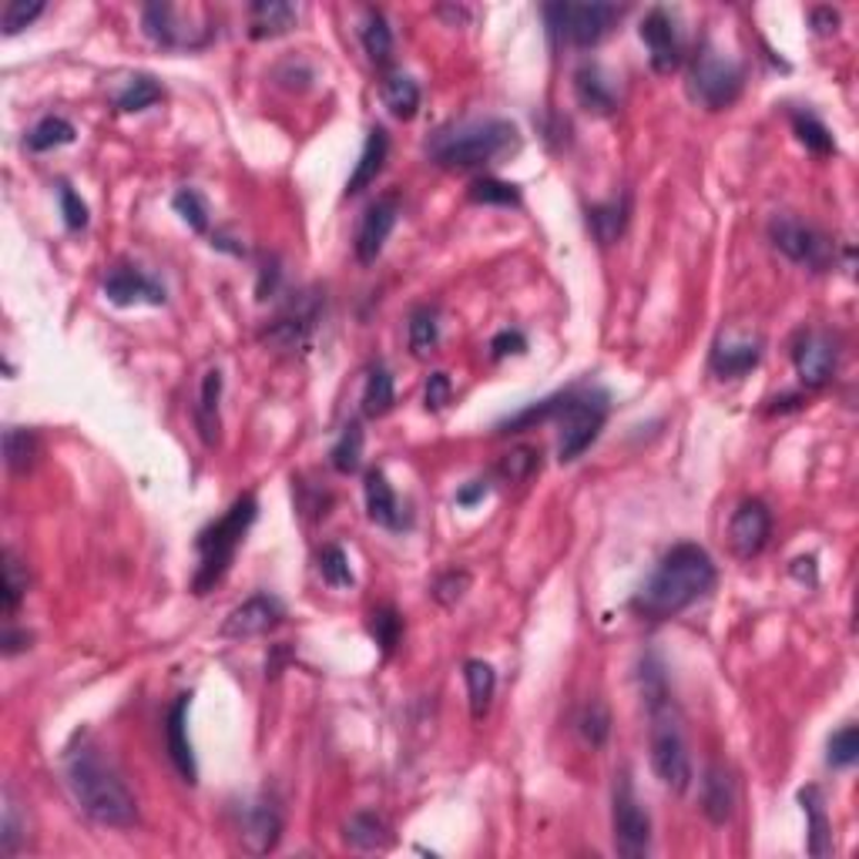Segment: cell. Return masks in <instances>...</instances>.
<instances>
[{"instance_id": "6da1fadb", "label": "cell", "mask_w": 859, "mask_h": 859, "mask_svg": "<svg viewBox=\"0 0 859 859\" xmlns=\"http://www.w3.org/2000/svg\"><path fill=\"white\" fill-rule=\"evenodd\" d=\"M64 786L74 806L87 820L111 830H128L139 823V799L121 779V773L105 762V755L92 745H74L64 755Z\"/></svg>"}, {"instance_id": "7a4b0ae2", "label": "cell", "mask_w": 859, "mask_h": 859, "mask_svg": "<svg viewBox=\"0 0 859 859\" xmlns=\"http://www.w3.org/2000/svg\"><path fill=\"white\" fill-rule=\"evenodd\" d=\"M715 564L705 548L699 545H675L655 574L645 581V587L635 595L631 608L648 621H668L678 618L685 608H692L699 598H705L715 587Z\"/></svg>"}, {"instance_id": "3957f363", "label": "cell", "mask_w": 859, "mask_h": 859, "mask_svg": "<svg viewBox=\"0 0 859 859\" xmlns=\"http://www.w3.org/2000/svg\"><path fill=\"white\" fill-rule=\"evenodd\" d=\"M645 702L652 715V736H648L652 768L665 789L682 796L692 786V755H689L682 726H678V715L671 708L665 671L655 661H645Z\"/></svg>"}, {"instance_id": "277c9868", "label": "cell", "mask_w": 859, "mask_h": 859, "mask_svg": "<svg viewBox=\"0 0 859 859\" xmlns=\"http://www.w3.org/2000/svg\"><path fill=\"white\" fill-rule=\"evenodd\" d=\"M259 517V501L255 493H242L232 501V508L225 511L218 521H212L199 537H195V551H199V568L192 577V595L205 598L208 592L225 581L229 574L236 551L242 548V540L249 534V527Z\"/></svg>"}, {"instance_id": "5b68a950", "label": "cell", "mask_w": 859, "mask_h": 859, "mask_svg": "<svg viewBox=\"0 0 859 859\" xmlns=\"http://www.w3.org/2000/svg\"><path fill=\"white\" fill-rule=\"evenodd\" d=\"M517 142H521L517 128L511 121L484 118V121H464L437 131L427 145V155L440 168H480L514 152Z\"/></svg>"}, {"instance_id": "8992f818", "label": "cell", "mask_w": 859, "mask_h": 859, "mask_svg": "<svg viewBox=\"0 0 859 859\" xmlns=\"http://www.w3.org/2000/svg\"><path fill=\"white\" fill-rule=\"evenodd\" d=\"M611 399L605 390H564L561 410H558V427H561V440H558V457L561 464L577 461L587 446H592L608 420Z\"/></svg>"}, {"instance_id": "52a82bcc", "label": "cell", "mask_w": 859, "mask_h": 859, "mask_svg": "<svg viewBox=\"0 0 859 859\" xmlns=\"http://www.w3.org/2000/svg\"><path fill=\"white\" fill-rule=\"evenodd\" d=\"M745 87V71L739 61L718 55L715 48H702L689 71V95L708 111H726L739 102Z\"/></svg>"}, {"instance_id": "ba28073f", "label": "cell", "mask_w": 859, "mask_h": 859, "mask_svg": "<svg viewBox=\"0 0 859 859\" xmlns=\"http://www.w3.org/2000/svg\"><path fill=\"white\" fill-rule=\"evenodd\" d=\"M545 21L554 40L574 44V48H598L608 31L621 21V8L615 4H548Z\"/></svg>"}, {"instance_id": "9c48e42d", "label": "cell", "mask_w": 859, "mask_h": 859, "mask_svg": "<svg viewBox=\"0 0 859 859\" xmlns=\"http://www.w3.org/2000/svg\"><path fill=\"white\" fill-rule=\"evenodd\" d=\"M768 239H773V246L789 262L812 269V273H826L836 259L830 236H823L816 225H809L796 215H776L773 222H768Z\"/></svg>"}, {"instance_id": "30bf717a", "label": "cell", "mask_w": 859, "mask_h": 859, "mask_svg": "<svg viewBox=\"0 0 859 859\" xmlns=\"http://www.w3.org/2000/svg\"><path fill=\"white\" fill-rule=\"evenodd\" d=\"M611 833H615V849L624 859H645L652 852V820L628 779L615 789Z\"/></svg>"}, {"instance_id": "8fae6325", "label": "cell", "mask_w": 859, "mask_h": 859, "mask_svg": "<svg viewBox=\"0 0 859 859\" xmlns=\"http://www.w3.org/2000/svg\"><path fill=\"white\" fill-rule=\"evenodd\" d=\"M792 363L806 390H823L839 363V343L830 330H802L792 349Z\"/></svg>"}, {"instance_id": "7c38bea8", "label": "cell", "mask_w": 859, "mask_h": 859, "mask_svg": "<svg viewBox=\"0 0 859 859\" xmlns=\"http://www.w3.org/2000/svg\"><path fill=\"white\" fill-rule=\"evenodd\" d=\"M286 618V608L273 595H252L239 608L229 611V618L222 621V639H259L269 635L279 621Z\"/></svg>"}, {"instance_id": "4fadbf2b", "label": "cell", "mask_w": 859, "mask_h": 859, "mask_svg": "<svg viewBox=\"0 0 859 859\" xmlns=\"http://www.w3.org/2000/svg\"><path fill=\"white\" fill-rule=\"evenodd\" d=\"M773 537V511L762 501H742L729 521V545L742 561H752L765 551Z\"/></svg>"}, {"instance_id": "5bb4252c", "label": "cell", "mask_w": 859, "mask_h": 859, "mask_svg": "<svg viewBox=\"0 0 859 859\" xmlns=\"http://www.w3.org/2000/svg\"><path fill=\"white\" fill-rule=\"evenodd\" d=\"M283 839V816L269 799H255L242 809L239 816V843L252 856L273 852Z\"/></svg>"}, {"instance_id": "9a60e30c", "label": "cell", "mask_w": 859, "mask_h": 859, "mask_svg": "<svg viewBox=\"0 0 859 859\" xmlns=\"http://www.w3.org/2000/svg\"><path fill=\"white\" fill-rule=\"evenodd\" d=\"M396 218H399V199L396 195H383L363 212V222H359V229H356V259L359 262L373 265L380 259L390 232L396 229Z\"/></svg>"}, {"instance_id": "2e32d148", "label": "cell", "mask_w": 859, "mask_h": 859, "mask_svg": "<svg viewBox=\"0 0 859 859\" xmlns=\"http://www.w3.org/2000/svg\"><path fill=\"white\" fill-rule=\"evenodd\" d=\"M645 48H648V61L655 68V74H671L678 64H682V40H678L675 21L665 8H655L645 14L642 27H639Z\"/></svg>"}, {"instance_id": "e0dca14e", "label": "cell", "mask_w": 859, "mask_h": 859, "mask_svg": "<svg viewBox=\"0 0 859 859\" xmlns=\"http://www.w3.org/2000/svg\"><path fill=\"white\" fill-rule=\"evenodd\" d=\"M105 296L115 306H165L168 293L162 283H155L148 273L134 265H115L111 273L105 276Z\"/></svg>"}, {"instance_id": "ac0fdd59", "label": "cell", "mask_w": 859, "mask_h": 859, "mask_svg": "<svg viewBox=\"0 0 859 859\" xmlns=\"http://www.w3.org/2000/svg\"><path fill=\"white\" fill-rule=\"evenodd\" d=\"M142 27L155 44H162V48H168V51H192V48L208 44V34L182 27L178 8H171V4H148L142 11Z\"/></svg>"}, {"instance_id": "d6986e66", "label": "cell", "mask_w": 859, "mask_h": 859, "mask_svg": "<svg viewBox=\"0 0 859 859\" xmlns=\"http://www.w3.org/2000/svg\"><path fill=\"white\" fill-rule=\"evenodd\" d=\"M189 702H192V695H178L175 705L168 708L165 742H168V755H171V765L178 768V776L192 786V783H199V765H195V752L189 742Z\"/></svg>"}, {"instance_id": "ffe728a7", "label": "cell", "mask_w": 859, "mask_h": 859, "mask_svg": "<svg viewBox=\"0 0 859 859\" xmlns=\"http://www.w3.org/2000/svg\"><path fill=\"white\" fill-rule=\"evenodd\" d=\"M762 343L759 339H718L712 349V373L718 380H739L759 367Z\"/></svg>"}, {"instance_id": "44dd1931", "label": "cell", "mask_w": 859, "mask_h": 859, "mask_svg": "<svg viewBox=\"0 0 859 859\" xmlns=\"http://www.w3.org/2000/svg\"><path fill=\"white\" fill-rule=\"evenodd\" d=\"M702 812L715 826H726L736 812V783L721 765H708L702 776Z\"/></svg>"}, {"instance_id": "7402d4cb", "label": "cell", "mask_w": 859, "mask_h": 859, "mask_svg": "<svg viewBox=\"0 0 859 859\" xmlns=\"http://www.w3.org/2000/svg\"><path fill=\"white\" fill-rule=\"evenodd\" d=\"M315 320H320V302L302 299L299 306H293L289 312L279 315V320L273 323V330L265 333V339H273L283 349H299V346L309 343V333L315 330Z\"/></svg>"}, {"instance_id": "603a6c76", "label": "cell", "mask_w": 859, "mask_h": 859, "mask_svg": "<svg viewBox=\"0 0 859 859\" xmlns=\"http://www.w3.org/2000/svg\"><path fill=\"white\" fill-rule=\"evenodd\" d=\"M386 158H390V134H386V128L377 124V128H370L367 145H363V152H359V162H356L349 182H346V195H359L363 189H370L380 178Z\"/></svg>"}, {"instance_id": "cb8c5ba5", "label": "cell", "mask_w": 859, "mask_h": 859, "mask_svg": "<svg viewBox=\"0 0 859 859\" xmlns=\"http://www.w3.org/2000/svg\"><path fill=\"white\" fill-rule=\"evenodd\" d=\"M574 95H577V105L592 115H611L618 108L615 84L598 64H584L574 74Z\"/></svg>"}, {"instance_id": "d4e9b609", "label": "cell", "mask_w": 859, "mask_h": 859, "mask_svg": "<svg viewBox=\"0 0 859 859\" xmlns=\"http://www.w3.org/2000/svg\"><path fill=\"white\" fill-rule=\"evenodd\" d=\"M363 490H367V514H370L373 524H380L386 530H403L406 524H410L403 517V508H399L396 493H393V487H390L383 470H370Z\"/></svg>"}, {"instance_id": "484cf974", "label": "cell", "mask_w": 859, "mask_h": 859, "mask_svg": "<svg viewBox=\"0 0 859 859\" xmlns=\"http://www.w3.org/2000/svg\"><path fill=\"white\" fill-rule=\"evenodd\" d=\"M218 399H222V373L218 370H208L205 380H202V390H199V403H195V427H199V437L205 446H215L218 443V430H222V417H218Z\"/></svg>"}, {"instance_id": "4316f807", "label": "cell", "mask_w": 859, "mask_h": 859, "mask_svg": "<svg viewBox=\"0 0 859 859\" xmlns=\"http://www.w3.org/2000/svg\"><path fill=\"white\" fill-rule=\"evenodd\" d=\"M296 24V8L283 4V0H259L249 8V37L265 40V37H279L293 31Z\"/></svg>"}, {"instance_id": "83f0119b", "label": "cell", "mask_w": 859, "mask_h": 859, "mask_svg": "<svg viewBox=\"0 0 859 859\" xmlns=\"http://www.w3.org/2000/svg\"><path fill=\"white\" fill-rule=\"evenodd\" d=\"M799 802H802V812L809 820V852L812 856H830L833 852V830H830V820H826V806H823V792L816 786H809L799 792Z\"/></svg>"}, {"instance_id": "f1b7e54d", "label": "cell", "mask_w": 859, "mask_h": 859, "mask_svg": "<svg viewBox=\"0 0 859 859\" xmlns=\"http://www.w3.org/2000/svg\"><path fill=\"white\" fill-rule=\"evenodd\" d=\"M628 218H631V202L628 195L621 199H611V202H601L595 208H587V225H592V232L598 242L611 246L624 236L628 229Z\"/></svg>"}, {"instance_id": "f546056e", "label": "cell", "mask_w": 859, "mask_h": 859, "mask_svg": "<svg viewBox=\"0 0 859 859\" xmlns=\"http://www.w3.org/2000/svg\"><path fill=\"white\" fill-rule=\"evenodd\" d=\"M464 678H467V695H470V718L484 721V715L490 712L493 692H497V675L487 661L470 658L464 665Z\"/></svg>"}, {"instance_id": "4dcf8cb0", "label": "cell", "mask_w": 859, "mask_h": 859, "mask_svg": "<svg viewBox=\"0 0 859 859\" xmlns=\"http://www.w3.org/2000/svg\"><path fill=\"white\" fill-rule=\"evenodd\" d=\"M383 105L399 121L417 118V111H420V84L410 74H390L383 81Z\"/></svg>"}, {"instance_id": "1f68e13d", "label": "cell", "mask_w": 859, "mask_h": 859, "mask_svg": "<svg viewBox=\"0 0 859 859\" xmlns=\"http://www.w3.org/2000/svg\"><path fill=\"white\" fill-rule=\"evenodd\" d=\"M40 457V437L27 427L4 430V464L11 474H27Z\"/></svg>"}, {"instance_id": "d6a6232c", "label": "cell", "mask_w": 859, "mask_h": 859, "mask_svg": "<svg viewBox=\"0 0 859 859\" xmlns=\"http://www.w3.org/2000/svg\"><path fill=\"white\" fill-rule=\"evenodd\" d=\"M77 139V131H74V124L68 121V118H58V115H48V118H40L31 131H27V139H24V145H27V152H55V148H61V145H71Z\"/></svg>"}, {"instance_id": "836d02e7", "label": "cell", "mask_w": 859, "mask_h": 859, "mask_svg": "<svg viewBox=\"0 0 859 859\" xmlns=\"http://www.w3.org/2000/svg\"><path fill=\"white\" fill-rule=\"evenodd\" d=\"M346 843L353 849H386L390 846V826L377 816V812H356V816L346 823Z\"/></svg>"}, {"instance_id": "e575fe53", "label": "cell", "mask_w": 859, "mask_h": 859, "mask_svg": "<svg viewBox=\"0 0 859 859\" xmlns=\"http://www.w3.org/2000/svg\"><path fill=\"white\" fill-rule=\"evenodd\" d=\"M359 37H363L367 58H370L377 68H386L390 58H393V31H390L383 11H377V8L367 11V21H363V31H359Z\"/></svg>"}, {"instance_id": "d590c367", "label": "cell", "mask_w": 859, "mask_h": 859, "mask_svg": "<svg viewBox=\"0 0 859 859\" xmlns=\"http://www.w3.org/2000/svg\"><path fill=\"white\" fill-rule=\"evenodd\" d=\"M792 131H796V139L806 145V152L812 155H836V139H833V131L812 115V111H796L792 115Z\"/></svg>"}, {"instance_id": "8d00e7d4", "label": "cell", "mask_w": 859, "mask_h": 859, "mask_svg": "<svg viewBox=\"0 0 859 859\" xmlns=\"http://www.w3.org/2000/svg\"><path fill=\"white\" fill-rule=\"evenodd\" d=\"M162 84L148 74H139V77H131L121 92L115 95V108L124 111V115H134V111H145L152 108L155 102H162Z\"/></svg>"}, {"instance_id": "74e56055", "label": "cell", "mask_w": 859, "mask_h": 859, "mask_svg": "<svg viewBox=\"0 0 859 859\" xmlns=\"http://www.w3.org/2000/svg\"><path fill=\"white\" fill-rule=\"evenodd\" d=\"M330 464L339 470V474H356L359 464H363V427L356 420L343 427L339 440L333 443L330 450Z\"/></svg>"}, {"instance_id": "f35d334b", "label": "cell", "mask_w": 859, "mask_h": 859, "mask_svg": "<svg viewBox=\"0 0 859 859\" xmlns=\"http://www.w3.org/2000/svg\"><path fill=\"white\" fill-rule=\"evenodd\" d=\"M396 403V390H393V377L386 367H373L367 377V390H363V414L367 417H386Z\"/></svg>"}, {"instance_id": "ab89813d", "label": "cell", "mask_w": 859, "mask_h": 859, "mask_svg": "<svg viewBox=\"0 0 859 859\" xmlns=\"http://www.w3.org/2000/svg\"><path fill=\"white\" fill-rule=\"evenodd\" d=\"M406 339H410V349L417 356H427L437 349L440 343V323H437V309L420 306L410 312V323H406Z\"/></svg>"}, {"instance_id": "60d3db41", "label": "cell", "mask_w": 859, "mask_h": 859, "mask_svg": "<svg viewBox=\"0 0 859 859\" xmlns=\"http://www.w3.org/2000/svg\"><path fill=\"white\" fill-rule=\"evenodd\" d=\"M577 732L592 749H601L608 742V736H611V712H608V705L598 702V699L587 702L581 718H577Z\"/></svg>"}, {"instance_id": "b9f144b4", "label": "cell", "mask_w": 859, "mask_h": 859, "mask_svg": "<svg viewBox=\"0 0 859 859\" xmlns=\"http://www.w3.org/2000/svg\"><path fill=\"white\" fill-rule=\"evenodd\" d=\"M467 195L477 205H521V189L514 182H504V178H477V182H470Z\"/></svg>"}, {"instance_id": "7bdbcfd3", "label": "cell", "mask_w": 859, "mask_h": 859, "mask_svg": "<svg viewBox=\"0 0 859 859\" xmlns=\"http://www.w3.org/2000/svg\"><path fill=\"white\" fill-rule=\"evenodd\" d=\"M370 635H373V642L383 648V655H393V652H396V645H399V639H403V618L396 615V608L383 605V608H377V611L370 615Z\"/></svg>"}, {"instance_id": "ee69618b", "label": "cell", "mask_w": 859, "mask_h": 859, "mask_svg": "<svg viewBox=\"0 0 859 859\" xmlns=\"http://www.w3.org/2000/svg\"><path fill=\"white\" fill-rule=\"evenodd\" d=\"M27 595V571L14 558V551H4V615H14Z\"/></svg>"}, {"instance_id": "f6af8a7d", "label": "cell", "mask_w": 859, "mask_h": 859, "mask_svg": "<svg viewBox=\"0 0 859 859\" xmlns=\"http://www.w3.org/2000/svg\"><path fill=\"white\" fill-rule=\"evenodd\" d=\"M315 561H320V574H323L326 584H333V587H353L356 577H353L349 558H346V551H343L339 545H326Z\"/></svg>"}, {"instance_id": "bcb514c9", "label": "cell", "mask_w": 859, "mask_h": 859, "mask_svg": "<svg viewBox=\"0 0 859 859\" xmlns=\"http://www.w3.org/2000/svg\"><path fill=\"white\" fill-rule=\"evenodd\" d=\"M171 205H175L178 215H182V222L189 225V229H195V232H205V229H208V205H205V199H202L195 189L175 192Z\"/></svg>"}, {"instance_id": "7dc6e473", "label": "cell", "mask_w": 859, "mask_h": 859, "mask_svg": "<svg viewBox=\"0 0 859 859\" xmlns=\"http://www.w3.org/2000/svg\"><path fill=\"white\" fill-rule=\"evenodd\" d=\"M467 587H470V574L467 571H443L437 581H433V598L443 605V608H454L464 595H467Z\"/></svg>"}, {"instance_id": "c3c4849f", "label": "cell", "mask_w": 859, "mask_h": 859, "mask_svg": "<svg viewBox=\"0 0 859 859\" xmlns=\"http://www.w3.org/2000/svg\"><path fill=\"white\" fill-rule=\"evenodd\" d=\"M44 14V4L40 0H11V4L4 8V34L8 37H14V34H21L24 27H31L37 17Z\"/></svg>"}, {"instance_id": "681fc988", "label": "cell", "mask_w": 859, "mask_h": 859, "mask_svg": "<svg viewBox=\"0 0 859 859\" xmlns=\"http://www.w3.org/2000/svg\"><path fill=\"white\" fill-rule=\"evenodd\" d=\"M856 759H859V729H856V726H843V729L833 732V739H830V765L849 768Z\"/></svg>"}, {"instance_id": "f907efd6", "label": "cell", "mask_w": 859, "mask_h": 859, "mask_svg": "<svg viewBox=\"0 0 859 859\" xmlns=\"http://www.w3.org/2000/svg\"><path fill=\"white\" fill-rule=\"evenodd\" d=\"M58 202H61V215H64V225L71 232H81L87 225V205L84 199L71 189V186H61L58 189Z\"/></svg>"}, {"instance_id": "816d5d0a", "label": "cell", "mask_w": 859, "mask_h": 859, "mask_svg": "<svg viewBox=\"0 0 859 859\" xmlns=\"http://www.w3.org/2000/svg\"><path fill=\"white\" fill-rule=\"evenodd\" d=\"M540 454L537 450H530V446H517L514 454H508L504 457V464H501V474L504 477H511V480H527L537 467H540V461H537Z\"/></svg>"}, {"instance_id": "f5cc1de1", "label": "cell", "mask_w": 859, "mask_h": 859, "mask_svg": "<svg viewBox=\"0 0 859 859\" xmlns=\"http://www.w3.org/2000/svg\"><path fill=\"white\" fill-rule=\"evenodd\" d=\"M24 839H27V833H21L17 806L8 799V806H4V823H0V852H4V856H17V849H21Z\"/></svg>"}, {"instance_id": "db71d44e", "label": "cell", "mask_w": 859, "mask_h": 859, "mask_svg": "<svg viewBox=\"0 0 859 859\" xmlns=\"http://www.w3.org/2000/svg\"><path fill=\"white\" fill-rule=\"evenodd\" d=\"M450 393H454V383H450L446 373H433L427 380V390H423V399H427V410L430 414H440L443 406L450 403Z\"/></svg>"}, {"instance_id": "11a10c76", "label": "cell", "mask_w": 859, "mask_h": 859, "mask_svg": "<svg viewBox=\"0 0 859 859\" xmlns=\"http://www.w3.org/2000/svg\"><path fill=\"white\" fill-rule=\"evenodd\" d=\"M524 349H527V339H524L521 330H504V333H497V336L490 339V353H493V359L517 356V353H524Z\"/></svg>"}, {"instance_id": "9f6ffc18", "label": "cell", "mask_w": 859, "mask_h": 859, "mask_svg": "<svg viewBox=\"0 0 859 859\" xmlns=\"http://www.w3.org/2000/svg\"><path fill=\"white\" fill-rule=\"evenodd\" d=\"M809 21H812V31H816V34H836V27H839V14L833 8L809 11Z\"/></svg>"}, {"instance_id": "6f0895ef", "label": "cell", "mask_w": 859, "mask_h": 859, "mask_svg": "<svg viewBox=\"0 0 859 859\" xmlns=\"http://www.w3.org/2000/svg\"><path fill=\"white\" fill-rule=\"evenodd\" d=\"M487 493H490V484H487V480H470L467 487L457 490V504H461V508H474V504L484 501Z\"/></svg>"}, {"instance_id": "680465c9", "label": "cell", "mask_w": 859, "mask_h": 859, "mask_svg": "<svg viewBox=\"0 0 859 859\" xmlns=\"http://www.w3.org/2000/svg\"><path fill=\"white\" fill-rule=\"evenodd\" d=\"M0 645H4V655H17L24 648H31V635L27 631H17V628H4V639H0Z\"/></svg>"}, {"instance_id": "91938a15", "label": "cell", "mask_w": 859, "mask_h": 859, "mask_svg": "<svg viewBox=\"0 0 859 859\" xmlns=\"http://www.w3.org/2000/svg\"><path fill=\"white\" fill-rule=\"evenodd\" d=\"M792 574H796L799 581L816 584V561H812V558H799V561H792Z\"/></svg>"}]
</instances>
